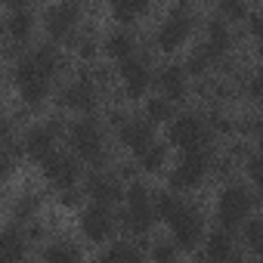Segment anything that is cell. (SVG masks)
Returning a JSON list of instances; mask_svg holds the SVG:
<instances>
[{
	"label": "cell",
	"mask_w": 263,
	"mask_h": 263,
	"mask_svg": "<svg viewBox=\"0 0 263 263\" xmlns=\"http://www.w3.org/2000/svg\"><path fill=\"white\" fill-rule=\"evenodd\" d=\"M211 137H214V127H211L208 118L198 115V111H186V115L174 118V124L167 127V140H171L180 152L208 149Z\"/></svg>",
	"instance_id": "obj_3"
},
{
	"label": "cell",
	"mask_w": 263,
	"mask_h": 263,
	"mask_svg": "<svg viewBox=\"0 0 263 263\" xmlns=\"http://www.w3.org/2000/svg\"><path fill=\"white\" fill-rule=\"evenodd\" d=\"M155 124L149 121V118H127L121 127H118V140H121V146H127L134 155H140V152H146L155 140Z\"/></svg>",
	"instance_id": "obj_15"
},
{
	"label": "cell",
	"mask_w": 263,
	"mask_h": 263,
	"mask_svg": "<svg viewBox=\"0 0 263 263\" xmlns=\"http://www.w3.org/2000/svg\"><path fill=\"white\" fill-rule=\"evenodd\" d=\"M245 171H248V180L263 192V155H251L245 161Z\"/></svg>",
	"instance_id": "obj_32"
},
{
	"label": "cell",
	"mask_w": 263,
	"mask_h": 263,
	"mask_svg": "<svg viewBox=\"0 0 263 263\" xmlns=\"http://www.w3.org/2000/svg\"><path fill=\"white\" fill-rule=\"evenodd\" d=\"M211 65H217V62L208 56V50H204V47H198V50L186 59V71H189V74H195V78L208 74V68H211Z\"/></svg>",
	"instance_id": "obj_30"
},
{
	"label": "cell",
	"mask_w": 263,
	"mask_h": 263,
	"mask_svg": "<svg viewBox=\"0 0 263 263\" xmlns=\"http://www.w3.org/2000/svg\"><path fill=\"white\" fill-rule=\"evenodd\" d=\"M99 93H102V87L93 81L90 71H84L78 81H71V84L59 93V105H62V108H71V111H81V115H90V111H96V105H99Z\"/></svg>",
	"instance_id": "obj_9"
},
{
	"label": "cell",
	"mask_w": 263,
	"mask_h": 263,
	"mask_svg": "<svg viewBox=\"0 0 263 263\" xmlns=\"http://www.w3.org/2000/svg\"><path fill=\"white\" fill-rule=\"evenodd\" d=\"M183 201H186V198H180L177 192H158V195H155V214H158V220L171 223V220L177 217V211L183 208Z\"/></svg>",
	"instance_id": "obj_28"
},
{
	"label": "cell",
	"mask_w": 263,
	"mask_h": 263,
	"mask_svg": "<svg viewBox=\"0 0 263 263\" xmlns=\"http://www.w3.org/2000/svg\"><path fill=\"white\" fill-rule=\"evenodd\" d=\"M192 25H195V10H192V7H183V4L174 7V10L161 19V25L155 28V47H158L161 53L180 50V47L189 41Z\"/></svg>",
	"instance_id": "obj_6"
},
{
	"label": "cell",
	"mask_w": 263,
	"mask_h": 263,
	"mask_svg": "<svg viewBox=\"0 0 263 263\" xmlns=\"http://www.w3.org/2000/svg\"><path fill=\"white\" fill-rule=\"evenodd\" d=\"M152 263H177V248L174 241H158L152 248Z\"/></svg>",
	"instance_id": "obj_34"
},
{
	"label": "cell",
	"mask_w": 263,
	"mask_h": 263,
	"mask_svg": "<svg viewBox=\"0 0 263 263\" xmlns=\"http://www.w3.org/2000/svg\"><path fill=\"white\" fill-rule=\"evenodd\" d=\"M78 201H81V198H78V192H74V189H65V192L59 195V204H62V208H74Z\"/></svg>",
	"instance_id": "obj_38"
},
{
	"label": "cell",
	"mask_w": 263,
	"mask_h": 263,
	"mask_svg": "<svg viewBox=\"0 0 263 263\" xmlns=\"http://www.w3.org/2000/svg\"><path fill=\"white\" fill-rule=\"evenodd\" d=\"M248 16H251V10L245 7V4H232V0H226V4H220V19H245L248 22Z\"/></svg>",
	"instance_id": "obj_35"
},
{
	"label": "cell",
	"mask_w": 263,
	"mask_h": 263,
	"mask_svg": "<svg viewBox=\"0 0 263 263\" xmlns=\"http://www.w3.org/2000/svg\"><path fill=\"white\" fill-rule=\"evenodd\" d=\"M25 254H28V235L10 226L4 232V263H22Z\"/></svg>",
	"instance_id": "obj_23"
},
{
	"label": "cell",
	"mask_w": 263,
	"mask_h": 263,
	"mask_svg": "<svg viewBox=\"0 0 263 263\" xmlns=\"http://www.w3.org/2000/svg\"><path fill=\"white\" fill-rule=\"evenodd\" d=\"M248 96L251 99H263V68H257L248 81Z\"/></svg>",
	"instance_id": "obj_36"
},
{
	"label": "cell",
	"mask_w": 263,
	"mask_h": 263,
	"mask_svg": "<svg viewBox=\"0 0 263 263\" xmlns=\"http://www.w3.org/2000/svg\"><path fill=\"white\" fill-rule=\"evenodd\" d=\"M59 134H62V121H44V124H34L28 134H25V140H22L25 155L44 164L50 155H56V140H59Z\"/></svg>",
	"instance_id": "obj_10"
},
{
	"label": "cell",
	"mask_w": 263,
	"mask_h": 263,
	"mask_svg": "<svg viewBox=\"0 0 263 263\" xmlns=\"http://www.w3.org/2000/svg\"><path fill=\"white\" fill-rule=\"evenodd\" d=\"M211 164H214V155L208 149H195V152H183L180 161L174 164L171 171V186L177 192H186V189H198L204 183V177L211 174Z\"/></svg>",
	"instance_id": "obj_7"
},
{
	"label": "cell",
	"mask_w": 263,
	"mask_h": 263,
	"mask_svg": "<svg viewBox=\"0 0 263 263\" xmlns=\"http://www.w3.org/2000/svg\"><path fill=\"white\" fill-rule=\"evenodd\" d=\"M251 211H254V195L248 192V186L229 183V186L220 189V195H217V223H220V229H226V232L238 229L248 220Z\"/></svg>",
	"instance_id": "obj_4"
},
{
	"label": "cell",
	"mask_w": 263,
	"mask_h": 263,
	"mask_svg": "<svg viewBox=\"0 0 263 263\" xmlns=\"http://www.w3.org/2000/svg\"><path fill=\"white\" fill-rule=\"evenodd\" d=\"M257 146H260V155H263V118L257 121Z\"/></svg>",
	"instance_id": "obj_39"
},
{
	"label": "cell",
	"mask_w": 263,
	"mask_h": 263,
	"mask_svg": "<svg viewBox=\"0 0 263 263\" xmlns=\"http://www.w3.org/2000/svg\"><path fill=\"white\" fill-rule=\"evenodd\" d=\"M62 68H65V56L50 44H41L31 53H22L16 59L13 74H16V84H19L25 105H41L50 96V84Z\"/></svg>",
	"instance_id": "obj_1"
},
{
	"label": "cell",
	"mask_w": 263,
	"mask_h": 263,
	"mask_svg": "<svg viewBox=\"0 0 263 263\" xmlns=\"http://www.w3.org/2000/svg\"><path fill=\"white\" fill-rule=\"evenodd\" d=\"M248 31H251L257 41H263V10H254V13L248 16Z\"/></svg>",
	"instance_id": "obj_37"
},
{
	"label": "cell",
	"mask_w": 263,
	"mask_h": 263,
	"mask_svg": "<svg viewBox=\"0 0 263 263\" xmlns=\"http://www.w3.org/2000/svg\"><path fill=\"white\" fill-rule=\"evenodd\" d=\"M74 50H78L81 59H93V56H96V37H93L90 31L78 34V37H74Z\"/></svg>",
	"instance_id": "obj_33"
},
{
	"label": "cell",
	"mask_w": 263,
	"mask_h": 263,
	"mask_svg": "<svg viewBox=\"0 0 263 263\" xmlns=\"http://www.w3.org/2000/svg\"><path fill=\"white\" fill-rule=\"evenodd\" d=\"M68 143H71V149H74V155L81 161H90L96 167L105 164V158H108V152H105V134H102V127L96 121H90V118L74 121L68 127Z\"/></svg>",
	"instance_id": "obj_5"
},
{
	"label": "cell",
	"mask_w": 263,
	"mask_h": 263,
	"mask_svg": "<svg viewBox=\"0 0 263 263\" xmlns=\"http://www.w3.org/2000/svg\"><path fill=\"white\" fill-rule=\"evenodd\" d=\"M195 263H214V260H208V257H204V260H195Z\"/></svg>",
	"instance_id": "obj_40"
},
{
	"label": "cell",
	"mask_w": 263,
	"mask_h": 263,
	"mask_svg": "<svg viewBox=\"0 0 263 263\" xmlns=\"http://www.w3.org/2000/svg\"><path fill=\"white\" fill-rule=\"evenodd\" d=\"M245 245L254 254H263V220H251L245 226Z\"/></svg>",
	"instance_id": "obj_31"
},
{
	"label": "cell",
	"mask_w": 263,
	"mask_h": 263,
	"mask_svg": "<svg viewBox=\"0 0 263 263\" xmlns=\"http://www.w3.org/2000/svg\"><path fill=\"white\" fill-rule=\"evenodd\" d=\"M186 78H189L186 65L171 62V65H164V68L155 74V84L161 87V93H164L171 102H180V99L186 96Z\"/></svg>",
	"instance_id": "obj_19"
},
{
	"label": "cell",
	"mask_w": 263,
	"mask_h": 263,
	"mask_svg": "<svg viewBox=\"0 0 263 263\" xmlns=\"http://www.w3.org/2000/svg\"><path fill=\"white\" fill-rule=\"evenodd\" d=\"M4 25H7V37H10L13 44H22V41L31 34V25H34V10H31L28 4H22V0H13L10 10H7Z\"/></svg>",
	"instance_id": "obj_17"
},
{
	"label": "cell",
	"mask_w": 263,
	"mask_h": 263,
	"mask_svg": "<svg viewBox=\"0 0 263 263\" xmlns=\"http://www.w3.org/2000/svg\"><path fill=\"white\" fill-rule=\"evenodd\" d=\"M204 50H208V56L214 59V62H223V56H226V50L232 47V28H229V22L226 19H211L208 22V41L201 44Z\"/></svg>",
	"instance_id": "obj_18"
},
{
	"label": "cell",
	"mask_w": 263,
	"mask_h": 263,
	"mask_svg": "<svg viewBox=\"0 0 263 263\" xmlns=\"http://www.w3.org/2000/svg\"><path fill=\"white\" fill-rule=\"evenodd\" d=\"M260 59H263V41H260Z\"/></svg>",
	"instance_id": "obj_41"
},
{
	"label": "cell",
	"mask_w": 263,
	"mask_h": 263,
	"mask_svg": "<svg viewBox=\"0 0 263 263\" xmlns=\"http://www.w3.org/2000/svg\"><path fill=\"white\" fill-rule=\"evenodd\" d=\"M149 13V4H137V0H121V4H111V16L118 25H130Z\"/></svg>",
	"instance_id": "obj_25"
},
{
	"label": "cell",
	"mask_w": 263,
	"mask_h": 263,
	"mask_svg": "<svg viewBox=\"0 0 263 263\" xmlns=\"http://www.w3.org/2000/svg\"><path fill=\"white\" fill-rule=\"evenodd\" d=\"M118 78H121L124 93L130 99H143L146 90H149V84H152V62H149V56L137 53V56H130L127 62H121Z\"/></svg>",
	"instance_id": "obj_11"
},
{
	"label": "cell",
	"mask_w": 263,
	"mask_h": 263,
	"mask_svg": "<svg viewBox=\"0 0 263 263\" xmlns=\"http://www.w3.org/2000/svg\"><path fill=\"white\" fill-rule=\"evenodd\" d=\"M167 226H171L174 245H177L180 251L198 248V241H201V235H204V217H201L198 204H192V201H183V208L177 211V217H174Z\"/></svg>",
	"instance_id": "obj_8"
},
{
	"label": "cell",
	"mask_w": 263,
	"mask_h": 263,
	"mask_svg": "<svg viewBox=\"0 0 263 263\" xmlns=\"http://www.w3.org/2000/svg\"><path fill=\"white\" fill-rule=\"evenodd\" d=\"M102 263H146V260H143V251H140L137 245L118 241V245H111V248L102 254Z\"/></svg>",
	"instance_id": "obj_24"
},
{
	"label": "cell",
	"mask_w": 263,
	"mask_h": 263,
	"mask_svg": "<svg viewBox=\"0 0 263 263\" xmlns=\"http://www.w3.org/2000/svg\"><path fill=\"white\" fill-rule=\"evenodd\" d=\"M44 177L50 186L56 189H74L78 177H81V164H78V155H68V152H56L44 161Z\"/></svg>",
	"instance_id": "obj_13"
},
{
	"label": "cell",
	"mask_w": 263,
	"mask_h": 263,
	"mask_svg": "<svg viewBox=\"0 0 263 263\" xmlns=\"http://www.w3.org/2000/svg\"><path fill=\"white\" fill-rule=\"evenodd\" d=\"M158 214H155V195L149 192L146 183L134 180L127 189V208L121 211V223L130 235H149V229L155 226Z\"/></svg>",
	"instance_id": "obj_2"
},
{
	"label": "cell",
	"mask_w": 263,
	"mask_h": 263,
	"mask_svg": "<svg viewBox=\"0 0 263 263\" xmlns=\"http://www.w3.org/2000/svg\"><path fill=\"white\" fill-rule=\"evenodd\" d=\"M146 118H149L152 124H167V121H174V102H171L167 96H152V99L146 102Z\"/></svg>",
	"instance_id": "obj_27"
},
{
	"label": "cell",
	"mask_w": 263,
	"mask_h": 263,
	"mask_svg": "<svg viewBox=\"0 0 263 263\" xmlns=\"http://www.w3.org/2000/svg\"><path fill=\"white\" fill-rule=\"evenodd\" d=\"M137 164H140V171H143V174H158V171L167 164V149H164L161 143H152L146 152H140V155H137Z\"/></svg>",
	"instance_id": "obj_26"
},
{
	"label": "cell",
	"mask_w": 263,
	"mask_h": 263,
	"mask_svg": "<svg viewBox=\"0 0 263 263\" xmlns=\"http://www.w3.org/2000/svg\"><path fill=\"white\" fill-rule=\"evenodd\" d=\"M37 208H41V198H37L34 192L19 195L16 204H13V217H16V223H31V217L37 214Z\"/></svg>",
	"instance_id": "obj_29"
},
{
	"label": "cell",
	"mask_w": 263,
	"mask_h": 263,
	"mask_svg": "<svg viewBox=\"0 0 263 263\" xmlns=\"http://www.w3.org/2000/svg\"><path fill=\"white\" fill-rule=\"evenodd\" d=\"M84 189H87V198H93V204H105V208L115 204V201H121V198H127L121 180L115 174H105V171H93L87 177Z\"/></svg>",
	"instance_id": "obj_16"
},
{
	"label": "cell",
	"mask_w": 263,
	"mask_h": 263,
	"mask_svg": "<svg viewBox=\"0 0 263 263\" xmlns=\"http://www.w3.org/2000/svg\"><path fill=\"white\" fill-rule=\"evenodd\" d=\"M204 251H208V260H214V263H238L235 238H232V232H226V229L211 232L208 241H204Z\"/></svg>",
	"instance_id": "obj_20"
},
{
	"label": "cell",
	"mask_w": 263,
	"mask_h": 263,
	"mask_svg": "<svg viewBox=\"0 0 263 263\" xmlns=\"http://www.w3.org/2000/svg\"><path fill=\"white\" fill-rule=\"evenodd\" d=\"M105 56L108 59H118V62H127L130 56H137V37L134 31H127V28H115L105 34V44H102Z\"/></svg>",
	"instance_id": "obj_21"
},
{
	"label": "cell",
	"mask_w": 263,
	"mask_h": 263,
	"mask_svg": "<svg viewBox=\"0 0 263 263\" xmlns=\"http://www.w3.org/2000/svg\"><path fill=\"white\" fill-rule=\"evenodd\" d=\"M78 22H81V10L74 4H53L44 10V28L53 41H74Z\"/></svg>",
	"instance_id": "obj_12"
},
{
	"label": "cell",
	"mask_w": 263,
	"mask_h": 263,
	"mask_svg": "<svg viewBox=\"0 0 263 263\" xmlns=\"http://www.w3.org/2000/svg\"><path fill=\"white\" fill-rule=\"evenodd\" d=\"M41 263H81V248L68 238L50 241L41 254Z\"/></svg>",
	"instance_id": "obj_22"
},
{
	"label": "cell",
	"mask_w": 263,
	"mask_h": 263,
	"mask_svg": "<svg viewBox=\"0 0 263 263\" xmlns=\"http://www.w3.org/2000/svg\"><path fill=\"white\" fill-rule=\"evenodd\" d=\"M115 226H118V220H115V214H111L105 204H90V208L81 214V232H84V238L93 241V245L108 241L111 232H115Z\"/></svg>",
	"instance_id": "obj_14"
}]
</instances>
